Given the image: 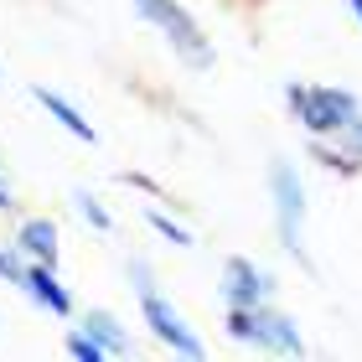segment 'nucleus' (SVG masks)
Returning <instances> with one entry per match:
<instances>
[{
	"mask_svg": "<svg viewBox=\"0 0 362 362\" xmlns=\"http://www.w3.org/2000/svg\"><path fill=\"white\" fill-rule=\"evenodd\" d=\"M0 83H6V68H0Z\"/></svg>",
	"mask_w": 362,
	"mask_h": 362,
	"instance_id": "obj_18",
	"label": "nucleus"
},
{
	"mask_svg": "<svg viewBox=\"0 0 362 362\" xmlns=\"http://www.w3.org/2000/svg\"><path fill=\"white\" fill-rule=\"evenodd\" d=\"M73 212L83 218L93 233H114V218H109V207L98 202V197L88 192V187H73Z\"/></svg>",
	"mask_w": 362,
	"mask_h": 362,
	"instance_id": "obj_11",
	"label": "nucleus"
},
{
	"mask_svg": "<svg viewBox=\"0 0 362 362\" xmlns=\"http://www.w3.org/2000/svg\"><path fill=\"white\" fill-rule=\"evenodd\" d=\"M140 316H145V326H151V337L156 341H166L171 352H181V357H207V347H202V337L187 326V316L160 295L156 285L151 290H140Z\"/></svg>",
	"mask_w": 362,
	"mask_h": 362,
	"instance_id": "obj_5",
	"label": "nucleus"
},
{
	"mask_svg": "<svg viewBox=\"0 0 362 362\" xmlns=\"http://www.w3.org/2000/svg\"><path fill=\"white\" fill-rule=\"evenodd\" d=\"M31 98H37V104H42L47 114H52V119H57L62 129H68L73 140H83V145H98V129L83 119V109H78V104H68V98H62L57 88H47V83H31Z\"/></svg>",
	"mask_w": 362,
	"mask_h": 362,
	"instance_id": "obj_9",
	"label": "nucleus"
},
{
	"mask_svg": "<svg viewBox=\"0 0 362 362\" xmlns=\"http://www.w3.org/2000/svg\"><path fill=\"white\" fill-rule=\"evenodd\" d=\"M228 337L243 341V347H259V352H279V357H300L305 352V337H300V321L285 316V310L269 305H243V310H228Z\"/></svg>",
	"mask_w": 362,
	"mask_h": 362,
	"instance_id": "obj_4",
	"label": "nucleus"
},
{
	"mask_svg": "<svg viewBox=\"0 0 362 362\" xmlns=\"http://www.w3.org/2000/svg\"><path fill=\"white\" fill-rule=\"evenodd\" d=\"M269 202H274V233H279V249H285L300 269H316L310 264V249H305V181L295 171V160L274 156L269 160Z\"/></svg>",
	"mask_w": 362,
	"mask_h": 362,
	"instance_id": "obj_2",
	"label": "nucleus"
},
{
	"mask_svg": "<svg viewBox=\"0 0 362 362\" xmlns=\"http://www.w3.org/2000/svg\"><path fill=\"white\" fill-rule=\"evenodd\" d=\"M62 347H68V357H78V362H104V357H109V352L83 332V326H78V332H68V341H62Z\"/></svg>",
	"mask_w": 362,
	"mask_h": 362,
	"instance_id": "obj_14",
	"label": "nucleus"
},
{
	"mask_svg": "<svg viewBox=\"0 0 362 362\" xmlns=\"http://www.w3.org/2000/svg\"><path fill=\"white\" fill-rule=\"evenodd\" d=\"M274 274L269 269H259L254 259H243V254H233V259H223V279H218V295H223V305L228 310H243V305H269L274 300Z\"/></svg>",
	"mask_w": 362,
	"mask_h": 362,
	"instance_id": "obj_6",
	"label": "nucleus"
},
{
	"mask_svg": "<svg viewBox=\"0 0 362 362\" xmlns=\"http://www.w3.org/2000/svg\"><path fill=\"white\" fill-rule=\"evenodd\" d=\"M135 11L151 21L160 37H166V47L187 62V68H197V73H207L212 62H218V52H212V42H207V31H202V21L181 6V0H135Z\"/></svg>",
	"mask_w": 362,
	"mask_h": 362,
	"instance_id": "obj_3",
	"label": "nucleus"
},
{
	"mask_svg": "<svg viewBox=\"0 0 362 362\" xmlns=\"http://www.w3.org/2000/svg\"><path fill=\"white\" fill-rule=\"evenodd\" d=\"M26 269H31V259L16 249V243H0V279L21 290V285H26Z\"/></svg>",
	"mask_w": 362,
	"mask_h": 362,
	"instance_id": "obj_13",
	"label": "nucleus"
},
{
	"mask_svg": "<svg viewBox=\"0 0 362 362\" xmlns=\"http://www.w3.org/2000/svg\"><path fill=\"white\" fill-rule=\"evenodd\" d=\"M16 207V197H11V187H6V181H0V212H11Z\"/></svg>",
	"mask_w": 362,
	"mask_h": 362,
	"instance_id": "obj_16",
	"label": "nucleus"
},
{
	"mask_svg": "<svg viewBox=\"0 0 362 362\" xmlns=\"http://www.w3.org/2000/svg\"><path fill=\"white\" fill-rule=\"evenodd\" d=\"M285 104H290L295 124H300L310 140L341 135L347 119L362 114V104H357L352 88H341V83H300V78H290V83H285Z\"/></svg>",
	"mask_w": 362,
	"mask_h": 362,
	"instance_id": "obj_1",
	"label": "nucleus"
},
{
	"mask_svg": "<svg viewBox=\"0 0 362 362\" xmlns=\"http://www.w3.org/2000/svg\"><path fill=\"white\" fill-rule=\"evenodd\" d=\"M16 249H21L31 264H57V254H62V243H57V223L52 218H21L16 223Z\"/></svg>",
	"mask_w": 362,
	"mask_h": 362,
	"instance_id": "obj_8",
	"label": "nucleus"
},
{
	"mask_svg": "<svg viewBox=\"0 0 362 362\" xmlns=\"http://www.w3.org/2000/svg\"><path fill=\"white\" fill-rule=\"evenodd\" d=\"M347 11L357 16V21H362V0H347Z\"/></svg>",
	"mask_w": 362,
	"mask_h": 362,
	"instance_id": "obj_17",
	"label": "nucleus"
},
{
	"mask_svg": "<svg viewBox=\"0 0 362 362\" xmlns=\"http://www.w3.org/2000/svg\"><path fill=\"white\" fill-rule=\"evenodd\" d=\"M21 295H26L37 310H47V316H73V295H68V285L57 279V264H31Z\"/></svg>",
	"mask_w": 362,
	"mask_h": 362,
	"instance_id": "obj_7",
	"label": "nucleus"
},
{
	"mask_svg": "<svg viewBox=\"0 0 362 362\" xmlns=\"http://www.w3.org/2000/svg\"><path fill=\"white\" fill-rule=\"evenodd\" d=\"M332 140H337L347 156H357V160H362V114H357V119H347V129H341V135H332Z\"/></svg>",
	"mask_w": 362,
	"mask_h": 362,
	"instance_id": "obj_15",
	"label": "nucleus"
},
{
	"mask_svg": "<svg viewBox=\"0 0 362 362\" xmlns=\"http://www.w3.org/2000/svg\"><path fill=\"white\" fill-rule=\"evenodd\" d=\"M145 223H151V228H156V233H160V238H166V243H171V249H197V238H192V228H181V223L171 218V212H160V207H145Z\"/></svg>",
	"mask_w": 362,
	"mask_h": 362,
	"instance_id": "obj_12",
	"label": "nucleus"
},
{
	"mask_svg": "<svg viewBox=\"0 0 362 362\" xmlns=\"http://www.w3.org/2000/svg\"><path fill=\"white\" fill-rule=\"evenodd\" d=\"M83 332H88L109 357H129V352H135V341H129V326L114 316V310H98V305L83 310Z\"/></svg>",
	"mask_w": 362,
	"mask_h": 362,
	"instance_id": "obj_10",
	"label": "nucleus"
}]
</instances>
